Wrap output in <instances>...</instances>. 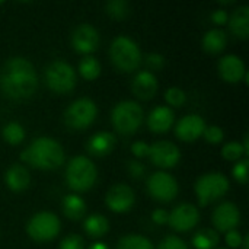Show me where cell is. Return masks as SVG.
Masks as SVG:
<instances>
[{
	"instance_id": "cell-42",
	"label": "cell",
	"mask_w": 249,
	"mask_h": 249,
	"mask_svg": "<svg viewBox=\"0 0 249 249\" xmlns=\"http://www.w3.org/2000/svg\"><path fill=\"white\" fill-rule=\"evenodd\" d=\"M229 16H228V12L223 10V9H217L212 13V20L217 25H225L228 22Z\"/></svg>"
},
{
	"instance_id": "cell-29",
	"label": "cell",
	"mask_w": 249,
	"mask_h": 249,
	"mask_svg": "<svg viewBox=\"0 0 249 249\" xmlns=\"http://www.w3.org/2000/svg\"><path fill=\"white\" fill-rule=\"evenodd\" d=\"M1 136L4 139V142H7L12 146L20 144L25 139V130L19 123H9L3 127L1 130Z\"/></svg>"
},
{
	"instance_id": "cell-1",
	"label": "cell",
	"mask_w": 249,
	"mask_h": 249,
	"mask_svg": "<svg viewBox=\"0 0 249 249\" xmlns=\"http://www.w3.org/2000/svg\"><path fill=\"white\" fill-rule=\"evenodd\" d=\"M38 88L34 64L25 57L9 58L0 70V90L10 99H28Z\"/></svg>"
},
{
	"instance_id": "cell-31",
	"label": "cell",
	"mask_w": 249,
	"mask_h": 249,
	"mask_svg": "<svg viewBox=\"0 0 249 249\" xmlns=\"http://www.w3.org/2000/svg\"><path fill=\"white\" fill-rule=\"evenodd\" d=\"M242 155H245V152H244L242 144L238 143V142L226 143V144L223 146V149H222V156H223V159L231 160V162H235V160L238 162V160H241Z\"/></svg>"
},
{
	"instance_id": "cell-34",
	"label": "cell",
	"mask_w": 249,
	"mask_h": 249,
	"mask_svg": "<svg viewBox=\"0 0 249 249\" xmlns=\"http://www.w3.org/2000/svg\"><path fill=\"white\" fill-rule=\"evenodd\" d=\"M248 159H242L238 160V163L233 166V178L239 182V184H247L248 182Z\"/></svg>"
},
{
	"instance_id": "cell-22",
	"label": "cell",
	"mask_w": 249,
	"mask_h": 249,
	"mask_svg": "<svg viewBox=\"0 0 249 249\" xmlns=\"http://www.w3.org/2000/svg\"><path fill=\"white\" fill-rule=\"evenodd\" d=\"M232 34L239 39H247L249 36V7L239 6L233 10L232 16L228 19Z\"/></svg>"
},
{
	"instance_id": "cell-3",
	"label": "cell",
	"mask_w": 249,
	"mask_h": 249,
	"mask_svg": "<svg viewBox=\"0 0 249 249\" xmlns=\"http://www.w3.org/2000/svg\"><path fill=\"white\" fill-rule=\"evenodd\" d=\"M98 178V171L95 163L86 156L73 158L66 169V181L67 185L76 193L89 191Z\"/></svg>"
},
{
	"instance_id": "cell-25",
	"label": "cell",
	"mask_w": 249,
	"mask_h": 249,
	"mask_svg": "<svg viewBox=\"0 0 249 249\" xmlns=\"http://www.w3.org/2000/svg\"><path fill=\"white\" fill-rule=\"evenodd\" d=\"M83 229L90 238H101L109 231V222L102 214H92L85 220Z\"/></svg>"
},
{
	"instance_id": "cell-7",
	"label": "cell",
	"mask_w": 249,
	"mask_h": 249,
	"mask_svg": "<svg viewBox=\"0 0 249 249\" xmlns=\"http://www.w3.org/2000/svg\"><path fill=\"white\" fill-rule=\"evenodd\" d=\"M45 83L55 93H69L76 86V71L66 61H53L45 69Z\"/></svg>"
},
{
	"instance_id": "cell-19",
	"label": "cell",
	"mask_w": 249,
	"mask_h": 249,
	"mask_svg": "<svg viewBox=\"0 0 249 249\" xmlns=\"http://www.w3.org/2000/svg\"><path fill=\"white\" fill-rule=\"evenodd\" d=\"M115 143H117V139H115V136L112 133L101 131V133L93 134L88 140L86 149H88L89 155L96 156V158H102V156L109 155L114 150Z\"/></svg>"
},
{
	"instance_id": "cell-43",
	"label": "cell",
	"mask_w": 249,
	"mask_h": 249,
	"mask_svg": "<svg viewBox=\"0 0 249 249\" xmlns=\"http://www.w3.org/2000/svg\"><path fill=\"white\" fill-rule=\"evenodd\" d=\"M88 249H109V247L107 244H104V242H95Z\"/></svg>"
},
{
	"instance_id": "cell-26",
	"label": "cell",
	"mask_w": 249,
	"mask_h": 249,
	"mask_svg": "<svg viewBox=\"0 0 249 249\" xmlns=\"http://www.w3.org/2000/svg\"><path fill=\"white\" fill-rule=\"evenodd\" d=\"M219 244V235L213 229H201L193 238L196 249H214Z\"/></svg>"
},
{
	"instance_id": "cell-16",
	"label": "cell",
	"mask_w": 249,
	"mask_h": 249,
	"mask_svg": "<svg viewBox=\"0 0 249 249\" xmlns=\"http://www.w3.org/2000/svg\"><path fill=\"white\" fill-rule=\"evenodd\" d=\"M206 121L197 115V114H190V115H185L182 117L177 125H175V136L185 142V143H190V142H196L198 137L203 136L204 130H206Z\"/></svg>"
},
{
	"instance_id": "cell-18",
	"label": "cell",
	"mask_w": 249,
	"mask_h": 249,
	"mask_svg": "<svg viewBox=\"0 0 249 249\" xmlns=\"http://www.w3.org/2000/svg\"><path fill=\"white\" fill-rule=\"evenodd\" d=\"M131 90L139 99H143V101L152 99L158 92V79H156V76L153 73H150V71H140L133 79Z\"/></svg>"
},
{
	"instance_id": "cell-8",
	"label": "cell",
	"mask_w": 249,
	"mask_h": 249,
	"mask_svg": "<svg viewBox=\"0 0 249 249\" xmlns=\"http://www.w3.org/2000/svg\"><path fill=\"white\" fill-rule=\"evenodd\" d=\"M98 108L96 104L89 98H80L69 105L64 112V123L73 130L88 128L96 118Z\"/></svg>"
},
{
	"instance_id": "cell-17",
	"label": "cell",
	"mask_w": 249,
	"mask_h": 249,
	"mask_svg": "<svg viewBox=\"0 0 249 249\" xmlns=\"http://www.w3.org/2000/svg\"><path fill=\"white\" fill-rule=\"evenodd\" d=\"M219 73L222 76V79L228 83H239L245 74H247V70H245V64L244 61L238 57V55H233V54H229V55H225L220 58L219 61Z\"/></svg>"
},
{
	"instance_id": "cell-14",
	"label": "cell",
	"mask_w": 249,
	"mask_h": 249,
	"mask_svg": "<svg viewBox=\"0 0 249 249\" xmlns=\"http://www.w3.org/2000/svg\"><path fill=\"white\" fill-rule=\"evenodd\" d=\"M99 32L89 23L79 25L73 34H71V45L73 48L85 55H89L90 53L96 51L99 47Z\"/></svg>"
},
{
	"instance_id": "cell-46",
	"label": "cell",
	"mask_w": 249,
	"mask_h": 249,
	"mask_svg": "<svg viewBox=\"0 0 249 249\" xmlns=\"http://www.w3.org/2000/svg\"><path fill=\"white\" fill-rule=\"evenodd\" d=\"M219 249H226V248H219Z\"/></svg>"
},
{
	"instance_id": "cell-30",
	"label": "cell",
	"mask_w": 249,
	"mask_h": 249,
	"mask_svg": "<svg viewBox=\"0 0 249 249\" xmlns=\"http://www.w3.org/2000/svg\"><path fill=\"white\" fill-rule=\"evenodd\" d=\"M105 10L114 19H124L130 13V4L125 0H111L105 4Z\"/></svg>"
},
{
	"instance_id": "cell-40",
	"label": "cell",
	"mask_w": 249,
	"mask_h": 249,
	"mask_svg": "<svg viewBox=\"0 0 249 249\" xmlns=\"http://www.w3.org/2000/svg\"><path fill=\"white\" fill-rule=\"evenodd\" d=\"M149 150H150V146L147 143H144V142H136V143L131 144V152L137 158L149 156Z\"/></svg>"
},
{
	"instance_id": "cell-41",
	"label": "cell",
	"mask_w": 249,
	"mask_h": 249,
	"mask_svg": "<svg viewBox=\"0 0 249 249\" xmlns=\"http://www.w3.org/2000/svg\"><path fill=\"white\" fill-rule=\"evenodd\" d=\"M168 219H169V214H168V212L166 210H163V209H158V210H155L153 213H152V220L156 223V225H166L168 223Z\"/></svg>"
},
{
	"instance_id": "cell-36",
	"label": "cell",
	"mask_w": 249,
	"mask_h": 249,
	"mask_svg": "<svg viewBox=\"0 0 249 249\" xmlns=\"http://www.w3.org/2000/svg\"><path fill=\"white\" fill-rule=\"evenodd\" d=\"M158 249H190V248H188V245H187L182 239H179L178 236H166V238L159 244Z\"/></svg>"
},
{
	"instance_id": "cell-27",
	"label": "cell",
	"mask_w": 249,
	"mask_h": 249,
	"mask_svg": "<svg viewBox=\"0 0 249 249\" xmlns=\"http://www.w3.org/2000/svg\"><path fill=\"white\" fill-rule=\"evenodd\" d=\"M79 71L83 79L95 80L101 74V64L93 55H85L79 63Z\"/></svg>"
},
{
	"instance_id": "cell-28",
	"label": "cell",
	"mask_w": 249,
	"mask_h": 249,
	"mask_svg": "<svg viewBox=\"0 0 249 249\" xmlns=\"http://www.w3.org/2000/svg\"><path fill=\"white\" fill-rule=\"evenodd\" d=\"M117 249H155L153 244L140 235H127L117 244Z\"/></svg>"
},
{
	"instance_id": "cell-13",
	"label": "cell",
	"mask_w": 249,
	"mask_h": 249,
	"mask_svg": "<svg viewBox=\"0 0 249 249\" xmlns=\"http://www.w3.org/2000/svg\"><path fill=\"white\" fill-rule=\"evenodd\" d=\"M200 220V213L196 206L184 203L177 206L169 214L168 223L177 232H188L197 226Z\"/></svg>"
},
{
	"instance_id": "cell-9",
	"label": "cell",
	"mask_w": 249,
	"mask_h": 249,
	"mask_svg": "<svg viewBox=\"0 0 249 249\" xmlns=\"http://www.w3.org/2000/svg\"><path fill=\"white\" fill-rule=\"evenodd\" d=\"M26 232L36 242H48L60 233V219L53 213L41 212L28 222Z\"/></svg>"
},
{
	"instance_id": "cell-39",
	"label": "cell",
	"mask_w": 249,
	"mask_h": 249,
	"mask_svg": "<svg viewBox=\"0 0 249 249\" xmlns=\"http://www.w3.org/2000/svg\"><path fill=\"white\" fill-rule=\"evenodd\" d=\"M226 244L231 247V248H241V244H242V235L236 231V229H233V231H229V232H226Z\"/></svg>"
},
{
	"instance_id": "cell-45",
	"label": "cell",
	"mask_w": 249,
	"mask_h": 249,
	"mask_svg": "<svg viewBox=\"0 0 249 249\" xmlns=\"http://www.w3.org/2000/svg\"><path fill=\"white\" fill-rule=\"evenodd\" d=\"M241 248L249 249V235H245V236H244V239H242V244H241Z\"/></svg>"
},
{
	"instance_id": "cell-20",
	"label": "cell",
	"mask_w": 249,
	"mask_h": 249,
	"mask_svg": "<svg viewBox=\"0 0 249 249\" xmlns=\"http://www.w3.org/2000/svg\"><path fill=\"white\" fill-rule=\"evenodd\" d=\"M175 115L174 111L168 107H158L155 108L149 117H147V127L150 131L162 134L171 130L172 124H174Z\"/></svg>"
},
{
	"instance_id": "cell-5",
	"label": "cell",
	"mask_w": 249,
	"mask_h": 249,
	"mask_svg": "<svg viewBox=\"0 0 249 249\" xmlns=\"http://www.w3.org/2000/svg\"><path fill=\"white\" fill-rule=\"evenodd\" d=\"M143 118V109L134 101H123L117 104L111 115L114 128L124 136L134 134L140 128Z\"/></svg>"
},
{
	"instance_id": "cell-4",
	"label": "cell",
	"mask_w": 249,
	"mask_h": 249,
	"mask_svg": "<svg viewBox=\"0 0 249 249\" xmlns=\"http://www.w3.org/2000/svg\"><path fill=\"white\" fill-rule=\"evenodd\" d=\"M109 57L112 64L125 73L134 71L142 63V53L139 45L133 39L123 35L112 41L109 47Z\"/></svg>"
},
{
	"instance_id": "cell-37",
	"label": "cell",
	"mask_w": 249,
	"mask_h": 249,
	"mask_svg": "<svg viewBox=\"0 0 249 249\" xmlns=\"http://www.w3.org/2000/svg\"><path fill=\"white\" fill-rule=\"evenodd\" d=\"M146 64L152 70H160L165 66V57L158 53H150L146 55Z\"/></svg>"
},
{
	"instance_id": "cell-32",
	"label": "cell",
	"mask_w": 249,
	"mask_h": 249,
	"mask_svg": "<svg viewBox=\"0 0 249 249\" xmlns=\"http://www.w3.org/2000/svg\"><path fill=\"white\" fill-rule=\"evenodd\" d=\"M165 101L171 105V107H175V108H179L182 107L185 102H187V95L182 89L179 88H169L166 92H165Z\"/></svg>"
},
{
	"instance_id": "cell-12",
	"label": "cell",
	"mask_w": 249,
	"mask_h": 249,
	"mask_svg": "<svg viewBox=\"0 0 249 249\" xmlns=\"http://www.w3.org/2000/svg\"><path fill=\"white\" fill-rule=\"evenodd\" d=\"M136 201L134 191L127 184H115L112 185L105 197L107 207L114 213H127Z\"/></svg>"
},
{
	"instance_id": "cell-10",
	"label": "cell",
	"mask_w": 249,
	"mask_h": 249,
	"mask_svg": "<svg viewBox=\"0 0 249 249\" xmlns=\"http://www.w3.org/2000/svg\"><path fill=\"white\" fill-rule=\"evenodd\" d=\"M149 194L162 203H169L178 196V184L175 178L166 172H155L147 179Z\"/></svg>"
},
{
	"instance_id": "cell-24",
	"label": "cell",
	"mask_w": 249,
	"mask_h": 249,
	"mask_svg": "<svg viewBox=\"0 0 249 249\" xmlns=\"http://www.w3.org/2000/svg\"><path fill=\"white\" fill-rule=\"evenodd\" d=\"M203 48L210 54L222 53L228 44V35L222 29H210L203 36Z\"/></svg>"
},
{
	"instance_id": "cell-23",
	"label": "cell",
	"mask_w": 249,
	"mask_h": 249,
	"mask_svg": "<svg viewBox=\"0 0 249 249\" xmlns=\"http://www.w3.org/2000/svg\"><path fill=\"white\" fill-rule=\"evenodd\" d=\"M61 209L66 217L71 220H80L86 213V203L77 194H69L61 201Z\"/></svg>"
},
{
	"instance_id": "cell-21",
	"label": "cell",
	"mask_w": 249,
	"mask_h": 249,
	"mask_svg": "<svg viewBox=\"0 0 249 249\" xmlns=\"http://www.w3.org/2000/svg\"><path fill=\"white\" fill-rule=\"evenodd\" d=\"M4 181H6V185L12 191L20 193V191H25L29 187L31 177H29L28 169L23 168L22 165H12L7 169L6 175H4Z\"/></svg>"
},
{
	"instance_id": "cell-47",
	"label": "cell",
	"mask_w": 249,
	"mask_h": 249,
	"mask_svg": "<svg viewBox=\"0 0 249 249\" xmlns=\"http://www.w3.org/2000/svg\"><path fill=\"white\" fill-rule=\"evenodd\" d=\"M0 4H1V1H0Z\"/></svg>"
},
{
	"instance_id": "cell-35",
	"label": "cell",
	"mask_w": 249,
	"mask_h": 249,
	"mask_svg": "<svg viewBox=\"0 0 249 249\" xmlns=\"http://www.w3.org/2000/svg\"><path fill=\"white\" fill-rule=\"evenodd\" d=\"M58 249H85V242L79 235L71 233L60 242Z\"/></svg>"
},
{
	"instance_id": "cell-44",
	"label": "cell",
	"mask_w": 249,
	"mask_h": 249,
	"mask_svg": "<svg viewBox=\"0 0 249 249\" xmlns=\"http://www.w3.org/2000/svg\"><path fill=\"white\" fill-rule=\"evenodd\" d=\"M249 136L248 134H245V137H244V144H242V147H244V152H245V155H248L249 153Z\"/></svg>"
},
{
	"instance_id": "cell-2",
	"label": "cell",
	"mask_w": 249,
	"mask_h": 249,
	"mask_svg": "<svg viewBox=\"0 0 249 249\" xmlns=\"http://www.w3.org/2000/svg\"><path fill=\"white\" fill-rule=\"evenodd\" d=\"M20 159L35 169L51 171L64 163V152L54 139L38 137L20 153Z\"/></svg>"
},
{
	"instance_id": "cell-38",
	"label": "cell",
	"mask_w": 249,
	"mask_h": 249,
	"mask_svg": "<svg viewBox=\"0 0 249 249\" xmlns=\"http://www.w3.org/2000/svg\"><path fill=\"white\" fill-rule=\"evenodd\" d=\"M127 169H128V174L131 175V178H134V179L143 178V175H144V172H146V168H144L143 163H140L139 160H131V162H128Z\"/></svg>"
},
{
	"instance_id": "cell-33",
	"label": "cell",
	"mask_w": 249,
	"mask_h": 249,
	"mask_svg": "<svg viewBox=\"0 0 249 249\" xmlns=\"http://www.w3.org/2000/svg\"><path fill=\"white\" fill-rule=\"evenodd\" d=\"M203 136H204L207 143L219 144V143H222V140L225 137V133H223V130L219 125H210V127H206Z\"/></svg>"
},
{
	"instance_id": "cell-15",
	"label": "cell",
	"mask_w": 249,
	"mask_h": 249,
	"mask_svg": "<svg viewBox=\"0 0 249 249\" xmlns=\"http://www.w3.org/2000/svg\"><path fill=\"white\" fill-rule=\"evenodd\" d=\"M212 222L219 232L233 231L241 223V212L233 203H222L213 212Z\"/></svg>"
},
{
	"instance_id": "cell-6",
	"label": "cell",
	"mask_w": 249,
	"mask_h": 249,
	"mask_svg": "<svg viewBox=\"0 0 249 249\" xmlns=\"http://www.w3.org/2000/svg\"><path fill=\"white\" fill-rule=\"evenodd\" d=\"M229 191V179L220 172H210L200 177L196 182V194L200 206L206 207L220 200Z\"/></svg>"
},
{
	"instance_id": "cell-11",
	"label": "cell",
	"mask_w": 249,
	"mask_h": 249,
	"mask_svg": "<svg viewBox=\"0 0 249 249\" xmlns=\"http://www.w3.org/2000/svg\"><path fill=\"white\" fill-rule=\"evenodd\" d=\"M149 158L153 165H156L162 169H171V168L177 166V163L179 162L181 152L174 143L160 140L150 146Z\"/></svg>"
}]
</instances>
